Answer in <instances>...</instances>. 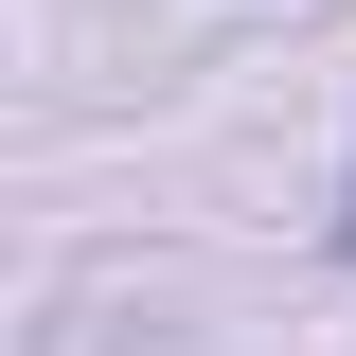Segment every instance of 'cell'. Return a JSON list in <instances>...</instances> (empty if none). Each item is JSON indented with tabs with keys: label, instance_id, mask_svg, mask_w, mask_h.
Masks as SVG:
<instances>
[{
	"label": "cell",
	"instance_id": "obj_1",
	"mask_svg": "<svg viewBox=\"0 0 356 356\" xmlns=\"http://www.w3.org/2000/svg\"><path fill=\"white\" fill-rule=\"evenodd\" d=\"M339 250H356V196H339Z\"/></svg>",
	"mask_w": 356,
	"mask_h": 356
}]
</instances>
